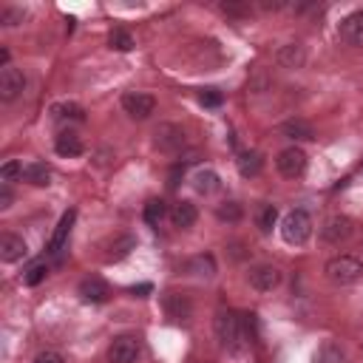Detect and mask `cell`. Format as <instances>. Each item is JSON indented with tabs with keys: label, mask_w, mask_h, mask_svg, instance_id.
<instances>
[{
	"label": "cell",
	"mask_w": 363,
	"mask_h": 363,
	"mask_svg": "<svg viewBox=\"0 0 363 363\" xmlns=\"http://www.w3.org/2000/svg\"><path fill=\"white\" fill-rule=\"evenodd\" d=\"M323 272H326V278H329L332 284H337V286H352V284H357V281L363 278V261L354 258V255H335V258L326 261Z\"/></svg>",
	"instance_id": "6da1fadb"
},
{
	"label": "cell",
	"mask_w": 363,
	"mask_h": 363,
	"mask_svg": "<svg viewBox=\"0 0 363 363\" xmlns=\"http://www.w3.org/2000/svg\"><path fill=\"white\" fill-rule=\"evenodd\" d=\"M309 235H312V218H309V213L306 210H289L284 216V221H281V238L286 244H292V247H301V244L309 241Z\"/></svg>",
	"instance_id": "7a4b0ae2"
},
{
	"label": "cell",
	"mask_w": 363,
	"mask_h": 363,
	"mask_svg": "<svg viewBox=\"0 0 363 363\" xmlns=\"http://www.w3.org/2000/svg\"><path fill=\"white\" fill-rule=\"evenodd\" d=\"M213 329H216V337L224 349H238L241 340H244V326H241V318L235 312H218L216 320H213Z\"/></svg>",
	"instance_id": "3957f363"
},
{
	"label": "cell",
	"mask_w": 363,
	"mask_h": 363,
	"mask_svg": "<svg viewBox=\"0 0 363 363\" xmlns=\"http://www.w3.org/2000/svg\"><path fill=\"white\" fill-rule=\"evenodd\" d=\"M352 233H354L352 218H349V216H340V213L329 216V218L320 224V238H323L326 244H332V247H337V244L349 241V238H352Z\"/></svg>",
	"instance_id": "277c9868"
},
{
	"label": "cell",
	"mask_w": 363,
	"mask_h": 363,
	"mask_svg": "<svg viewBox=\"0 0 363 363\" xmlns=\"http://www.w3.org/2000/svg\"><path fill=\"white\" fill-rule=\"evenodd\" d=\"M139 352H142V343L136 335H119L108 346V360L111 363H136Z\"/></svg>",
	"instance_id": "5b68a950"
},
{
	"label": "cell",
	"mask_w": 363,
	"mask_h": 363,
	"mask_svg": "<svg viewBox=\"0 0 363 363\" xmlns=\"http://www.w3.org/2000/svg\"><path fill=\"white\" fill-rule=\"evenodd\" d=\"M275 167H278V173L284 179H298L306 170V153L301 147H295V145L292 147H284L278 153V159H275Z\"/></svg>",
	"instance_id": "8992f818"
},
{
	"label": "cell",
	"mask_w": 363,
	"mask_h": 363,
	"mask_svg": "<svg viewBox=\"0 0 363 363\" xmlns=\"http://www.w3.org/2000/svg\"><path fill=\"white\" fill-rule=\"evenodd\" d=\"M122 108L133 119H147L156 111V99L145 91H128V94H122Z\"/></svg>",
	"instance_id": "52a82bcc"
},
{
	"label": "cell",
	"mask_w": 363,
	"mask_h": 363,
	"mask_svg": "<svg viewBox=\"0 0 363 363\" xmlns=\"http://www.w3.org/2000/svg\"><path fill=\"white\" fill-rule=\"evenodd\" d=\"M23 88H26V77L20 68H14V65L0 68V99L3 102H14L23 94Z\"/></svg>",
	"instance_id": "ba28073f"
},
{
	"label": "cell",
	"mask_w": 363,
	"mask_h": 363,
	"mask_svg": "<svg viewBox=\"0 0 363 363\" xmlns=\"http://www.w3.org/2000/svg\"><path fill=\"white\" fill-rule=\"evenodd\" d=\"M153 145H156L159 150H167V153L179 150V147L184 145V130H182V125H176V122H162V125L153 130Z\"/></svg>",
	"instance_id": "9c48e42d"
},
{
	"label": "cell",
	"mask_w": 363,
	"mask_h": 363,
	"mask_svg": "<svg viewBox=\"0 0 363 363\" xmlns=\"http://www.w3.org/2000/svg\"><path fill=\"white\" fill-rule=\"evenodd\" d=\"M247 278H250V286H252L255 292H272V289L281 284V269L272 267V264H258V267L250 269Z\"/></svg>",
	"instance_id": "30bf717a"
},
{
	"label": "cell",
	"mask_w": 363,
	"mask_h": 363,
	"mask_svg": "<svg viewBox=\"0 0 363 363\" xmlns=\"http://www.w3.org/2000/svg\"><path fill=\"white\" fill-rule=\"evenodd\" d=\"M74 218H77V210H65V213L60 216V221H57V227H54V233H51V238H48V252H51V255H60V252H62V247H65V241H68V235H71Z\"/></svg>",
	"instance_id": "8fae6325"
},
{
	"label": "cell",
	"mask_w": 363,
	"mask_h": 363,
	"mask_svg": "<svg viewBox=\"0 0 363 363\" xmlns=\"http://www.w3.org/2000/svg\"><path fill=\"white\" fill-rule=\"evenodd\" d=\"M26 255H28V247H26V241L20 235H14V233H3L0 235V261L3 264H14V261H20Z\"/></svg>",
	"instance_id": "7c38bea8"
},
{
	"label": "cell",
	"mask_w": 363,
	"mask_h": 363,
	"mask_svg": "<svg viewBox=\"0 0 363 363\" xmlns=\"http://www.w3.org/2000/svg\"><path fill=\"white\" fill-rule=\"evenodd\" d=\"M340 37L354 45V48H363V11H352L349 17H343L340 23Z\"/></svg>",
	"instance_id": "4fadbf2b"
},
{
	"label": "cell",
	"mask_w": 363,
	"mask_h": 363,
	"mask_svg": "<svg viewBox=\"0 0 363 363\" xmlns=\"http://www.w3.org/2000/svg\"><path fill=\"white\" fill-rule=\"evenodd\" d=\"M54 150L60 153V156H65V159H71V156H79L82 153V136L77 133V130H60L57 133V139H54Z\"/></svg>",
	"instance_id": "5bb4252c"
},
{
	"label": "cell",
	"mask_w": 363,
	"mask_h": 363,
	"mask_svg": "<svg viewBox=\"0 0 363 363\" xmlns=\"http://www.w3.org/2000/svg\"><path fill=\"white\" fill-rule=\"evenodd\" d=\"M79 295H82V301H88V303H102L111 292H108V284H105L102 278L88 275V278L79 281Z\"/></svg>",
	"instance_id": "9a60e30c"
},
{
	"label": "cell",
	"mask_w": 363,
	"mask_h": 363,
	"mask_svg": "<svg viewBox=\"0 0 363 363\" xmlns=\"http://www.w3.org/2000/svg\"><path fill=\"white\" fill-rule=\"evenodd\" d=\"M51 119L54 122H85V108L77 102H54Z\"/></svg>",
	"instance_id": "2e32d148"
},
{
	"label": "cell",
	"mask_w": 363,
	"mask_h": 363,
	"mask_svg": "<svg viewBox=\"0 0 363 363\" xmlns=\"http://www.w3.org/2000/svg\"><path fill=\"white\" fill-rule=\"evenodd\" d=\"M312 363H346V352L340 349V343H335V340H323V343L315 349Z\"/></svg>",
	"instance_id": "e0dca14e"
},
{
	"label": "cell",
	"mask_w": 363,
	"mask_h": 363,
	"mask_svg": "<svg viewBox=\"0 0 363 363\" xmlns=\"http://www.w3.org/2000/svg\"><path fill=\"white\" fill-rule=\"evenodd\" d=\"M235 164H238V173H241L244 179H252V176H258V173H261L264 159H261V153H258V150H244V153H238Z\"/></svg>",
	"instance_id": "ac0fdd59"
},
{
	"label": "cell",
	"mask_w": 363,
	"mask_h": 363,
	"mask_svg": "<svg viewBox=\"0 0 363 363\" xmlns=\"http://www.w3.org/2000/svg\"><path fill=\"white\" fill-rule=\"evenodd\" d=\"M170 218H173V224H176V227L190 230V227L196 224V218H199V210H196V204H193V201H179V204L173 207Z\"/></svg>",
	"instance_id": "d6986e66"
},
{
	"label": "cell",
	"mask_w": 363,
	"mask_h": 363,
	"mask_svg": "<svg viewBox=\"0 0 363 363\" xmlns=\"http://www.w3.org/2000/svg\"><path fill=\"white\" fill-rule=\"evenodd\" d=\"M193 187H196V193H201V196H213L218 187H221V179H218V173L216 170H199L196 176H193Z\"/></svg>",
	"instance_id": "ffe728a7"
},
{
	"label": "cell",
	"mask_w": 363,
	"mask_h": 363,
	"mask_svg": "<svg viewBox=\"0 0 363 363\" xmlns=\"http://www.w3.org/2000/svg\"><path fill=\"white\" fill-rule=\"evenodd\" d=\"M278 62H281L284 68H301V65L306 62V51H303V45H298V43L284 45V48L278 51Z\"/></svg>",
	"instance_id": "44dd1931"
},
{
	"label": "cell",
	"mask_w": 363,
	"mask_h": 363,
	"mask_svg": "<svg viewBox=\"0 0 363 363\" xmlns=\"http://www.w3.org/2000/svg\"><path fill=\"white\" fill-rule=\"evenodd\" d=\"M23 179L34 187H45V184H51V167L43 164V162H31V164H26Z\"/></svg>",
	"instance_id": "7402d4cb"
},
{
	"label": "cell",
	"mask_w": 363,
	"mask_h": 363,
	"mask_svg": "<svg viewBox=\"0 0 363 363\" xmlns=\"http://www.w3.org/2000/svg\"><path fill=\"white\" fill-rule=\"evenodd\" d=\"M281 133L289 136V139H312V136H315L312 125L303 122V119H286V122L281 125Z\"/></svg>",
	"instance_id": "603a6c76"
},
{
	"label": "cell",
	"mask_w": 363,
	"mask_h": 363,
	"mask_svg": "<svg viewBox=\"0 0 363 363\" xmlns=\"http://www.w3.org/2000/svg\"><path fill=\"white\" fill-rule=\"evenodd\" d=\"M187 272H193V275H199V278H210V275L216 272L213 255H196V258H190V261H187Z\"/></svg>",
	"instance_id": "cb8c5ba5"
},
{
	"label": "cell",
	"mask_w": 363,
	"mask_h": 363,
	"mask_svg": "<svg viewBox=\"0 0 363 363\" xmlns=\"http://www.w3.org/2000/svg\"><path fill=\"white\" fill-rule=\"evenodd\" d=\"M164 309H167V315H170V318H176V320H184V318L190 315V301H187L184 295H167V301H164Z\"/></svg>",
	"instance_id": "d4e9b609"
},
{
	"label": "cell",
	"mask_w": 363,
	"mask_h": 363,
	"mask_svg": "<svg viewBox=\"0 0 363 363\" xmlns=\"http://www.w3.org/2000/svg\"><path fill=\"white\" fill-rule=\"evenodd\" d=\"M142 216H145V221H147L150 227H159V224H162V218L167 216V207H164V201H162V199H150V201L145 204V213H142Z\"/></svg>",
	"instance_id": "484cf974"
},
{
	"label": "cell",
	"mask_w": 363,
	"mask_h": 363,
	"mask_svg": "<svg viewBox=\"0 0 363 363\" xmlns=\"http://www.w3.org/2000/svg\"><path fill=\"white\" fill-rule=\"evenodd\" d=\"M275 218H278V210H275L272 204H261L258 213H255V224H258L261 233H269L272 224H275Z\"/></svg>",
	"instance_id": "4316f807"
},
{
	"label": "cell",
	"mask_w": 363,
	"mask_h": 363,
	"mask_svg": "<svg viewBox=\"0 0 363 363\" xmlns=\"http://www.w3.org/2000/svg\"><path fill=\"white\" fill-rule=\"evenodd\" d=\"M108 43H111V48H116V51H130V48H133V37H130L125 28H113L111 37H108Z\"/></svg>",
	"instance_id": "83f0119b"
},
{
	"label": "cell",
	"mask_w": 363,
	"mask_h": 363,
	"mask_svg": "<svg viewBox=\"0 0 363 363\" xmlns=\"http://www.w3.org/2000/svg\"><path fill=\"white\" fill-rule=\"evenodd\" d=\"M216 216L221 218V221H238L241 218V204L238 201H224V204H218V210H216Z\"/></svg>",
	"instance_id": "f1b7e54d"
},
{
	"label": "cell",
	"mask_w": 363,
	"mask_h": 363,
	"mask_svg": "<svg viewBox=\"0 0 363 363\" xmlns=\"http://www.w3.org/2000/svg\"><path fill=\"white\" fill-rule=\"evenodd\" d=\"M45 275H48V267H45L43 261H37V264H31V267L26 269V275H23V281H26L28 286H37L40 281H45Z\"/></svg>",
	"instance_id": "f546056e"
},
{
	"label": "cell",
	"mask_w": 363,
	"mask_h": 363,
	"mask_svg": "<svg viewBox=\"0 0 363 363\" xmlns=\"http://www.w3.org/2000/svg\"><path fill=\"white\" fill-rule=\"evenodd\" d=\"M23 170H26V167H23L20 162L9 159V162H6L3 167H0V179H3L6 184H9V182H17V179H23Z\"/></svg>",
	"instance_id": "4dcf8cb0"
},
{
	"label": "cell",
	"mask_w": 363,
	"mask_h": 363,
	"mask_svg": "<svg viewBox=\"0 0 363 363\" xmlns=\"http://www.w3.org/2000/svg\"><path fill=\"white\" fill-rule=\"evenodd\" d=\"M23 17H26V11H23V9H14V6H6V9L0 11V20H3L6 26H17V23H23Z\"/></svg>",
	"instance_id": "1f68e13d"
},
{
	"label": "cell",
	"mask_w": 363,
	"mask_h": 363,
	"mask_svg": "<svg viewBox=\"0 0 363 363\" xmlns=\"http://www.w3.org/2000/svg\"><path fill=\"white\" fill-rule=\"evenodd\" d=\"M199 102H201V105L216 108V105H221V94H218L216 88H207V91H201V94H199Z\"/></svg>",
	"instance_id": "d6a6232c"
},
{
	"label": "cell",
	"mask_w": 363,
	"mask_h": 363,
	"mask_svg": "<svg viewBox=\"0 0 363 363\" xmlns=\"http://www.w3.org/2000/svg\"><path fill=\"white\" fill-rule=\"evenodd\" d=\"M31 363H62V354H60V352H54V349H45V352H40Z\"/></svg>",
	"instance_id": "836d02e7"
},
{
	"label": "cell",
	"mask_w": 363,
	"mask_h": 363,
	"mask_svg": "<svg viewBox=\"0 0 363 363\" xmlns=\"http://www.w3.org/2000/svg\"><path fill=\"white\" fill-rule=\"evenodd\" d=\"M130 247H133V238H130V235H125L119 244H113V250H116V252H113L111 258H122V255H128V252H130Z\"/></svg>",
	"instance_id": "e575fe53"
},
{
	"label": "cell",
	"mask_w": 363,
	"mask_h": 363,
	"mask_svg": "<svg viewBox=\"0 0 363 363\" xmlns=\"http://www.w3.org/2000/svg\"><path fill=\"white\" fill-rule=\"evenodd\" d=\"M221 11H224V14L238 17V14H244V11H247V6H238V3H221Z\"/></svg>",
	"instance_id": "d590c367"
},
{
	"label": "cell",
	"mask_w": 363,
	"mask_h": 363,
	"mask_svg": "<svg viewBox=\"0 0 363 363\" xmlns=\"http://www.w3.org/2000/svg\"><path fill=\"white\" fill-rule=\"evenodd\" d=\"M11 204V190H9V184L3 182V187H0V210H6Z\"/></svg>",
	"instance_id": "8d00e7d4"
}]
</instances>
